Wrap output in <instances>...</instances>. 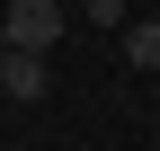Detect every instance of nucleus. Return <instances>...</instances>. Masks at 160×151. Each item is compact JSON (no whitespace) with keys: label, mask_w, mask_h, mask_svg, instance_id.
I'll use <instances>...</instances> for the list:
<instances>
[{"label":"nucleus","mask_w":160,"mask_h":151,"mask_svg":"<svg viewBox=\"0 0 160 151\" xmlns=\"http://www.w3.org/2000/svg\"><path fill=\"white\" fill-rule=\"evenodd\" d=\"M62 27H71L62 0H9V9H0V53H53Z\"/></svg>","instance_id":"nucleus-1"},{"label":"nucleus","mask_w":160,"mask_h":151,"mask_svg":"<svg viewBox=\"0 0 160 151\" xmlns=\"http://www.w3.org/2000/svg\"><path fill=\"white\" fill-rule=\"evenodd\" d=\"M0 89H9L18 107L53 98V71H45V53H0Z\"/></svg>","instance_id":"nucleus-2"},{"label":"nucleus","mask_w":160,"mask_h":151,"mask_svg":"<svg viewBox=\"0 0 160 151\" xmlns=\"http://www.w3.org/2000/svg\"><path fill=\"white\" fill-rule=\"evenodd\" d=\"M125 62L133 71H160V18H133L125 27Z\"/></svg>","instance_id":"nucleus-3"},{"label":"nucleus","mask_w":160,"mask_h":151,"mask_svg":"<svg viewBox=\"0 0 160 151\" xmlns=\"http://www.w3.org/2000/svg\"><path fill=\"white\" fill-rule=\"evenodd\" d=\"M89 27H133V18H125V0H89Z\"/></svg>","instance_id":"nucleus-4"}]
</instances>
